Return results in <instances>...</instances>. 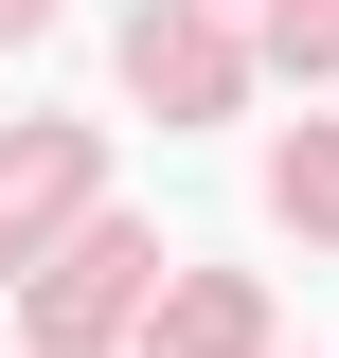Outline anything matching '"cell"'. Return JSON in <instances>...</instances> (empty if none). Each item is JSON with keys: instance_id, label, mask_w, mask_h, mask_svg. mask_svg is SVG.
<instances>
[{"instance_id": "1", "label": "cell", "mask_w": 339, "mask_h": 358, "mask_svg": "<svg viewBox=\"0 0 339 358\" xmlns=\"http://www.w3.org/2000/svg\"><path fill=\"white\" fill-rule=\"evenodd\" d=\"M126 72H143V108H232V36H214L197 0H143L126 18Z\"/></svg>"}, {"instance_id": "3", "label": "cell", "mask_w": 339, "mask_h": 358, "mask_svg": "<svg viewBox=\"0 0 339 358\" xmlns=\"http://www.w3.org/2000/svg\"><path fill=\"white\" fill-rule=\"evenodd\" d=\"M143 358H250V287H232V268H197V287L143 322Z\"/></svg>"}, {"instance_id": "4", "label": "cell", "mask_w": 339, "mask_h": 358, "mask_svg": "<svg viewBox=\"0 0 339 358\" xmlns=\"http://www.w3.org/2000/svg\"><path fill=\"white\" fill-rule=\"evenodd\" d=\"M268 197H286V233H339V126H303L286 162H268Z\"/></svg>"}, {"instance_id": "6", "label": "cell", "mask_w": 339, "mask_h": 358, "mask_svg": "<svg viewBox=\"0 0 339 358\" xmlns=\"http://www.w3.org/2000/svg\"><path fill=\"white\" fill-rule=\"evenodd\" d=\"M36 18H54V0H0V36H36Z\"/></svg>"}, {"instance_id": "2", "label": "cell", "mask_w": 339, "mask_h": 358, "mask_svg": "<svg viewBox=\"0 0 339 358\" xmlns=\"http://www.w3.org/2000/svg\"><path fill=\"white\" fill-rule=\"evenodd\" d=\"M72 197H89V143H18V162H0V251H36Z\"/></svg>"}, {"instance_id": "5", "label": "cell", "mask_w": 339, "mask_h": 358, "mask_svg": "<svg viewBox=\"0 0 339 358\" xmlns=\"http://www.w3.org/2000/svg\"><path fill=\"white\" fill-rule=\"evenodd\" d=\"M268 54L286 72H339V0H268Z\"/></svg>"}]
</instances>
